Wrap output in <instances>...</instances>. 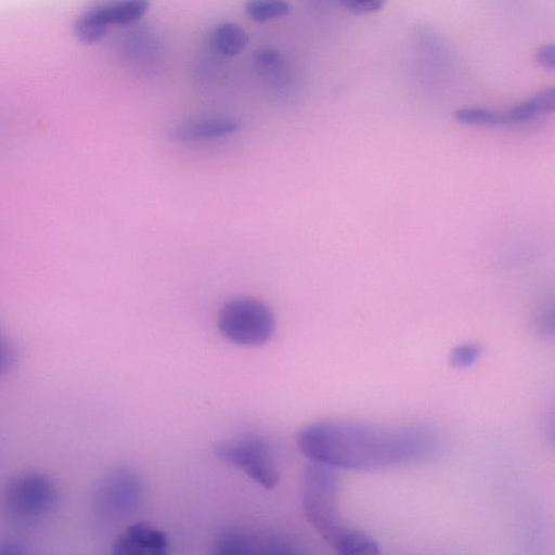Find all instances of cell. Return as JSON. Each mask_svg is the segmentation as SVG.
<instances>
[{"instance_id": "5bb4252c", "label": "cell", "mask_w": 555, "mask_h": 555, "mask_svg": "<svg viewBox=\"0 0 555 555\" xmlns=\"http://www.w3.org/2000/svg\"><path fill=\"white\" fill-rule=\"evenodd\" d=\"M255 63L263 69H273L282 63L281 53L271 47H261L254 52Z\"/></svg>"}, {"instance_id": "30bf717a", "label": "cell", "mask_w": 555, "mask_h": 555, "mask_svg": "<svg viewBox=\"0 0 555 555\" xmlns=\"http://www.w3.org/2000/svg\"><path fill=\"white\" fill-rule=\"evenodd\" d=\"M237 120L230 117H206L184 122L176 127L170 137L179 142L214 140L236 132Z\"/></svg>"}, {"instance_id": "9c48e42d", "label": "cell", "mask_w": 555, "mask_h": 555, "mask_svg": "<svg viewBox=\"0 0 555 555\" xmlns=\"http://www.w3.org/2000/svg\"><path fill=\"white\" fill-rule=\"evenodd\" d=\"M554 108L555 89L548 87L506 112L481 108L478 119L480 125H516L532 120L540 114L553 112Z\"/></svg>"}, {"instance_id": "7c38bea8", "label": "cell", "mask_w": 555, "mask_h": 555, "mask_svg": "<svg viewBox=\"0 0 555 555\" xmlns=\"http://www.w3.org/2000/svg\"><path fill=\"white\" fill-rule=\"evenodd\" d=\"M244 9L249 18L263 23L287 15L291 4L286 0H246Z\"/></svg>"}, {"instance_id": "ba28073f", "label": "cell", "mask_w": 555, "mask_h": 555, "mask_svg": "<svg viewBox=\"0 0 555 555\" xmlns=\"http://www.w3.org/2000/svg\"><path fill=\"white\" fill-rule=\"evenodd\" d=\"M167 535L147 522L127 527L113 543L115 555H164L168 552Z\"/></svg>"}, {"instance_id": "5b68a950", "label": "cell", "mask_w": 555, "mask_h": 555, "mask_svg": "<svg viewBox=\"0 0 555 555\" xmlns=\"http://www.w3.org/2000/svg\"><path fill=\"white\" fill-rule=\"evenodd\" d=\"M150 7L151 0H96L76 16L74 34L81 43H98L111 26L134 23Z\"/></svg>"}, {"instance_id": "e0dca14e", "label": "cell", "mask_w": 555, "mask_h": 555, "mask_svg": "<svg viewBox=\"0 0 555 555\" xmlns=\"http://www.w3.org/2000/svg\"><path fill=\"white\" fill-rule=\"evenodd\" d=\"M11 359V351L9 350L5 341L0 337V372H2L9 364Z\"/></svg>"}, {"instance_id": "8fae6325", "label": "cell", "mask_w": 555, "mask_h": 555, "mask_svg": "<svg viewBox=\"0 0 555 555\" xmlns=\"http://www.w3.org/2000/svg\"><path fill=\"white\" fill-rule=\"evenodd\" d=\"M212 49L222 56L232 57L240 54L248 43V34L234 22L217 25L210 35Z\"/></svg>"}, {"instance_id": "52a82bcc", "label": "cell", "mask_w": 555, "mask_h": 555, "mask_svg": "<svg viewBox=\"0 0 555 555\" xmlns=\"http://www.w3.org/2000/svg\"><path fill=\"white\" fill-rule=\"evenodd\" d=\"M142 496V481L132 469L118 468L109 473L95 493V509L101 518L108 521L124 519L139 506Z\"/></svg>"}, {"instance_id": "9a60e30c", "label": "cell", "mask_w": 555, "mask_h": 555, "mask_svg": "<svg viewBox=\"0 0 555 555\" xmlns=\"http://www.w3.org/2000/svg\"><path fill=\"white\" fill-rule=\"evenodd\" d=\"M385 2L386 0H339L341 7L356 14L378 11Z\"/></svg>"}, {"instance_id": "277c9868", "label": "cell", "mask_w": 555, "mask_h": 555, "mask_svg": "<svg viewBox=\"0 0 555 555\" xmlns=\"http://www.w3.org/2000/svg\"><path fill=\"white\" fill-rule=\"evenodd\" d=\"M57 503V490L46 474L29 472L7 485L3 504L10 517L28 522L47 517Z\"/></svg>"}, {"instance_id": "2e32d148", "label": "cell", "mask_w": 555, "mask_h": 555, "mask_svg": "<svg viewBox=\"0 0 555 555\" xmlns=\"http://www.w3.org/2000/svg\"><path fill=\"white\" fill-rule=\"evenodd\" d=\"M534 60L542 67L553 69L555 66V49L552 44H544L534 52Z\"/></svg>"}, {"instance_id": "8992f818", "label": "cell", "mask_w": 555, "mask_h": 555, "mask_svg": "<svg viewBox=\"0 0 555 555\" xmlns=\"http://www.w3.org/2000/svg\"><path fill=\"white\" fill-rule=\"evenodd\" d=\"M215 454L240 468L250 479L266 489L279 483V472L269 444L257 435H244L222 440L214 446Z\"/></svg>"}, {"instance_id": "4fadbf2b", "label": "cell", "mask_w": 555, "mask_h": 555, "mask_svg": "<svg viewBox=\"0 0 555 555\" xmlns=\"http://www.w3.org/2000/svg\"><path fill=\"white\" fill-rule=\"evenodd\" d=\"M482 352L477 344H463L455 347L449 356V364L455 369H464L472 365Z\"/></svg>"}, {"instance_id": "6da1fadb", "label": "cell", "mask_w": 555, "mask_h": 555, "mask_svg": "<svg viewBox=\"0 0 555 555\" xmlns=\"http://www.w3.org/2000/svg\"><path fill=\"white\" fill-rule=\"evenodd\" d=\"M296 443L312 462L353 470L415 462L436 449L431 434L421 427H379L347 421L309 424L297 433Z\"/></svg>"}, {"instance_id": "3957f363", "label": "cell", "mask_w": 555, "mask_h": 555, "mask_svg": "<svg viewBox=\"0 0 555 555\" xmlns=\"http://www.w3.org/2000/svg\"><path fill=\"white\" fill-rule=\"evenodd\" d=\"M219 332L241 346H259L271 339L275 330L272 310L253 297H236L220 308L217 317Z\"/></svg>"}, {"instance_id": "7a4b0ae2", "label": "cell", "mask_w": 555, "mask_h": 555, "mask_svg": "<svg viewBox=\"0 0 555 555\" xmlns=\"http://www.w3.org/2000/svg\"><path fill=\"white\" fill-rule=\"evenodd\" d=\"M339 486L336 468L310 463L302 477L301 502L306 518L327 544L340 554H378V544L371 537L341 521L337 511Z\"/></svg>"}]
</instances>
